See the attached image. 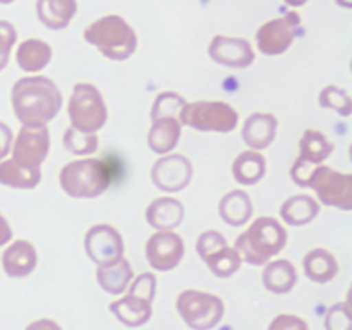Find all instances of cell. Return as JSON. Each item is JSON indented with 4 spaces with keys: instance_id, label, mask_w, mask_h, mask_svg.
I'll return each instance as SVG.
<instances>
[{
    "instance_id": "cell-16",
    "label": "cell",
    "mask_w": 352,
    "mask_h": 330,
    "mask_svg": "<svg viewBox=\"0 0 352 330\" xmlns=\"http://www.w3.org/2000/svg\"><path fill=\"white\" fill-rule=\"evenodd\" d=\"M213 62L230 69H246L254 62V50L244 38H232L217 34L208 47Z\"/></svg>"
},
{
    "instance_id": "cell-5",
    "label": "cell",
    "mask_w": 352,
    "mask_h": 330,
    "mask_svg": "<svg viewBox=\"0 0 352 330\" xmlns=\"http://www.w3.org/2000/svg\"><path fill=\"white\" fill-rule=\"evenodd\" d=\"M112 174L105 162L98 158H82L69 162L60 168L58 182L62 191L71 198H98L109 189Z\"/></svg>"
},
{
    "instance_id": "cell-41",
    "label": "cell",
    "mask_w": 352,
    "mask_h": 330,
    "mask_svg": "<svg viewBox=\"0 0 352 330\" xmlns=\"http://www.w3.org/2000/svg\"><path fill=\"white\" fill-rule=\"evenodd\" d=\"M337 3H339V6H342V7H346V9H351L352 0H337Z\"/></svg>"
},
{
    "instance_id": "cell-32",
    "label": "cell",
    "mask_w": 352,
    "mask_h": 330,
    "mask_svg": "<svg viewBox=\"0 0 352 330\" xmlns=\"http://www.w3.org/2000/svg\"><path fill=\"white\" fill-rule=\"evenodd\" d=\"M186 100L182 98L179 93L174 91H164L157 96L153 107H151V120L155 119H179L182 107L186 105Z\"/></svg>"
},
{
    "instance_id": "cell-30",
    "label": "cell",
    "mask_w": 352,
    "mask_h": 330,
    "mask_svg": "<svg viewBox=\"0 0 352 330\" xmlns=\"http://www.w3.org/2000/svg\"><path fill=\"white\" fill-rule=\"evenodd\" d=\"M299 151H301V155H299L298 160L306 162V164L322 165L332 155L333 144L320 131L308 129L299 141Z\"/></svg>"
},
{
    "instance_id": "cell-1",
    "label": "cell",
    "mask_w": 352,
    "mask_h": 330,
    "mask_svg": "<svg viewBox=\"0 0 352 330\" xmlns=\"http://www.w3.org/2000/svg\"><path fill=\"white\" fill-rule=\"evenodd\" d=\"M14 113L23 124H48L62 109V93L50 78L17 79L10 93Z\"/></svg>"
},
{
    "instance_id": "cell-40",
    "label": "cell",
    "mask_w": 352,
    "mask_h": 330,
    "mask_svg": "<svg viewBox=\"0 0 352 330\" xmlns=\"http://www.w3.org/2000/svg\"><path fill=\"white\" fill-rule=\"evenodd\" d=\"M309 0H285V3H287V6H291V7H301V6H305V3H308Z\"/></svg>"
},
{
    "instance_id": "cell-24",
    "label": "cell",
    "mask_w": 352,
    "mask_h": 330,
    "mask_svg": "<svg viewBox=\"0 0 352 330\" xmlns=\"http://www.w3.org/2000/svg\"><path fill=\"white\" fill-rule=\"evenodd\" d=\"M320 203L308 195H296L285 199L280 206V217L285 223L294 227L311 223L318 217Z\"/></svg>"
},
{
    "instance_id": "cell-20",
    "label": "cell",
    "mask_w": 352,
    "mask_h": 330,
    "mask_svg": "<svg viewBox=\"0 0 352 330\" xmlns=\"http://www.w3.org/2000/svg\"><path fill=\"white\" fill-rule=\"evenodd\" d=\"M78 12V0H36V14L48 30H64Z\"/></svg>"
},
{
    "instance_id": "cell-6",
    "label": "cell",
    "mask_w": 352,
    "mask_h": 330,
    "mask_svg": "<svg viewBox=\"0 0 352 330\" xmlns=\"http://www.w3.org/2000/svg\"><path fill=\"white\" fill-rule=\"evenodd\" d=\"M157 292V277L150 272L138 275L127 287V294L110 302V311L120 323L129 329L143 327L153 313V299Z\"/></svg>"
},
{
    "instance_id": "cell-42",
    "label": "cell",
    "mask_w": 352,
    "mask_h": 330,
    "mask_svg": "<svg viewBox=\"0 0 352 330\" xmlns=\"http://www.w3.org/2000/svg\"><path fill=\"white\" fill-rule=\"evenodd\" d=\"M14 0H0V3H3V6H6V3H12Z\"/></svg>"
},
{
    "instance_id": "cell-34",
    "label": "cell",
    "mask_w": 352,
    "mask_h": 330,
    "mask_svg": "<svg viewBox=\"0 0 352 330\" xmlns=\"http://www.w3.org/2000/svg\"><path fill=\"white\" fill-rule=\"evenodd\" d=\"M325 330H352L349 302H337L327 311Z\"/></svg>"
},
{
    "instance_id": "cell-22",
    "label": "cell",
    "mask_w": 352,
    "mask_h": 330,
    "mask_svg": "<svg viewBox=\"0 0 352 330\" xmlns=\"http://www.w3.org/2000/svg\"><path fill=\"white\" fill-rule=\"evenodd\" d=\"M150 133H148V146L157 155H168L174 151L181 140L182 126L179 119H155L151 120Z\"/></svg>"
},
{
    "instance_id": "cell-3",
    "label": "cell",
    "mask_w": 352,
    "mask_h": 330,
    "mask_svg": "<svg viewBox=\"0 0 352 330\" xmlns=\"http://www.w3.org/2000/svg\"><path fill=\"white\" fill-rule=\"evenodd\" d=\"M287 244V230L277 219L260 217L236 239L241 260L250 265H267Z\"/></svg>"
},
{
    "instance_id": "cell-38",
    "label": "cell",
    "mask_w": 352,
    "mask_h": 330,
    "mask_svg": "<svg viewBox=\"0 0 352 330\" xmlns=\"http://www.w3.org/2000/svg\"><path fill=\"white\" fill-rule=\"evenodd\" d=\"M24 330H62V327L58 325L55 320L40 318V320H34V322H31Z\"/></svg>"
},
{
    "instance_id": "cell-27",
    "label": "cell",
    "mask_w": 352,
    "mask_h": 330,
    "mask_svg": "<svg viewBox=\"0 0 352 330\" xmlns=\"http://www.w3.org/2000/svg\"><path fill=\"white\" fill-rule=\"evenodd\" d=\"M16 60L23 71L38 72L47 67L52 60V47L38 38L21 41L16 52Z\"/></svg>"
},
{
    "instance_id": "cell-14",
    "label": "cell",
    "mask_w": 352,
    "mask_h": 330,
    "mask_svg": "<svg viewBox=\"0 0 352 330\" xmlns=\"http://www.w3.org/2000/svg\"><path fill=\"white\" fill-rule=\"evenodd\" d=\"M192 179V164L188 157L168 153L158 158L151 168V181L160 191L179 192L189 186Z\"/></svg>"
},
{
    "instance_id": "cell-4",
    "label": "cell",
    "mask_w": 352,
    "mask_h": 330,
    "mask_svg": "<svg viewBox=\"0 0 352 330\" xmlns=\"http://www.w3.org/2000/svg\"><path fill=\"white\" fill-rule=\"evenodd\" d=\"M85 40L98 48L110 60L122 62L133 57L138 48V34L124 17L109 14L85 30Z\"/></svg>"
},
{
    "instance_id": "cell-10",
    "label": "cell",
    "mask_w": 352,
    "mask_h": 330,
    "mask_svg": "<svg viewBox=\"0 0 352 330\" xmlns=\"http://www.w3.org/2000/svg\"><path fill=\"white\" fill-rule=\"evenodd\" d=\"M196 251H198L199 258L208 265L212 274L220 278L232 277L243 263L236 248H230L226 237L219 230L203 232L196 243Z\"/></svg>"
},
{
    "instance_id": "cell-23",
    "label": "cell",
    "mask_w": 352,
    "mask_h": 330,
    "mask_svg": "<svg viewBox=\"0 0 352 330\" xmlns=\"http://www.w3.org/2000/svg\"><path fill=\"white\" fill-rule=\"evenodd\" d=\"M263 285L274 294H287L298 284V272L289 260H274L265 265Z\"/></svg>"
},
{
    "instance_id": "cell-29",
    "label": "cell",
    "mask_w": 352,
    "mask_h": 330,
    "mask_svg": "<svg viewBox=\"0 0 352 330\" xmlns=\"http://www.w3.org/2000/svg\"><path fill=\"white\" fill-rule=\"evenodd\" d=\"M41 168H24L12 158L0 162V184L12 189H33L40 184Z\"/></svg>"
},
{
    "instance_id": "cell-8",
    "label": "cell",
    "mask_w": 352,
    "mask_h": 330,
    "mask_svg": "<svg viewBox=\"0 0 352 330\" xmlns=\"http://www.w3.org/2000/svg\"><path fill=\"white\" fill-rule=\"evenodd\" d=\"M179 122L201 133H230L239 124V113L226 102H192L182 107Z\"/></svg>"
},
{
    "instance_id": "cell-15",
    "label": "cell",
    "mask_w": 352,
    "mask_h": 330,
    "mask_svg": "<svg viewBox=\"0 0 352 330\" xmlns=\"http://www.w3.org/2000/svg\"><path fill=\"white\" fill-rule=\"evenodd\" d=\"M86 254L96 265H109L124 256V239L119 230L109 223L93 226L85 237Z\"/></svg>"
},
{
    "instance_id": "cell-12",
    "label": "cell",
    "mask_w": 352,
    "mask_h": 330,
    "mask_svg": "<svg viewBox=\"0 0 352 330\" xmlns=\"http://www.w3.org/2000/svg\"><path fill=\"white\" fill-rule=\"evenodd\" d=\"M299 24H301V17L298 12H287L284 17H275L265 23L256 33L258 50L268 57L287 52L294 41L296 28Z\"/></svg>"
},
{
    "instance_id": "cell-2",
    "label": "cell",
    "mask_w": 352,
    "mask_h": 330,
    "mask_svg": "<svg viewBox=\"0 0 352 330\" xmlns=\"http://www.w3.org/2000/svg\"><path fill=\"white\" fill-rule=\"evenodd\" d=\"M292 181L301 188H311L320 201L327 206L352 210V175L333 170L329 165H313L296 160L292 165Z\"/></svg>"
},
{
    "instance_id": "cell-18",
    "label": "cell",
    "mask_w": 352,
    "mask_h": 330,
    "mask_svg": "<svg viewBox=\"0 0 352 330\" xmlns=\"http://www.w3.org/2000/svg\"><path fill=\"white\" fill-rule=\"evenodd\" d=\"M277 117L274 113H251L243 124V140L250 150L261 151L274 143L277 136Z\"/></svg>"
},
{
    "instance_id": "cell-19",
    "label": "cell",
    "mask_w": 352,
    "mask_h": 330,
    "mask_svg": "<svg viewBox=\"0 0 352 330\" xmlns=\"http://www.w3.org/2000/svg\"><path fill=\"white\" fill-rule=\"evenodd\" d=\"M184 206L172 196L153 199L146 208V220L157 230H174L184 220Z\"/></svg>"
},
{
    "instance_id": "cell-31",
    "label": "cell",
    "mask_w": 352,
    "mask_h": 330,
    "mask_svg": "<svg viewBox=\"0 0 352 330\" xmlns=\"http://www.w3.org/2000/svg\"><path fill=\"white\" fill-rule=\"evenodd\" d=\"M62 144L69 153L78 155V157H88L98 150L100 141L96 134L81 133V131H76L74 127L69 126L65 129L64 138H62Z\"/></svg>"
},
{
    "instance_id": "cell-17",
    "label": "cell",
    "mask_w": 352,
    "mask_h": 330,
    "mask_svg": "<svg viewBox=\"0 0 352 330\" xmlns=\"http://www.w3.org/2000/svg\"><path fill=\"white\" fill-rule=\"evenodd\" d=\"M38 253L36 248L30 241H14L3 250L2 268L6 275L12 278L28 277L36 268Z\"/></svg>"
},
{
    "instance_id": "cell-33",
    "label": "cell",
    "mask_w": 352,
    "mask_h": 330,
    "mask_svg": "<svg viewBox=\"0 0 352 330\" xmlns=\"http://www.w3.org/2000/svg\"><path fill=\"white\" fill-rule=\"evenodd\" d=\"M320 107L323 109H332L336 110L337 113H340L342 117L351 116L352 110V100L351 96L347 95L346 89L339 88V86H325V88L320 91Z\"/></svg>"
},
{
    "instance_id": "cell-26",
    "label": "cell",
    "mask_w": 352,
    "mask_h": 330,
    "mask_svg": "<svg viewBox=\"0 0 352 330\" xmlns=\"http://www.w3.org/2000/svg\"><path fill=\"white\" fill-rule=\"evenodd\" d=\"M302 267H305V274L308 275L309 280L316 282V284H327L339 274V263H337L336 256L323 248H315L309 251L302 260Z\"/></svg>"
},
{
    "instance_id": "cell-39",
    "label": "cell",
    "mask_w": 352,
    "mask_h": 330,
    "mask_svg": "<svg viewBox=\"0 0 352 330\" xmlns=\"http://www.w3.org/2000/svg\"><path fill=\"white\" fill-rule=\"evenodd\" d=\"M12 227H10V223L7 222L6 217L0 213V248L2 246H7V244L10 243V239H12Z\"/></svg>"
},
{
    "instance_id": "cell-36",
    "label": "cell",
    "mask_w": 352,
    "mask_h": 330,
    "mask_svg": "<svg viewBox=\"0 0 352 330\" xmlns=\"http://www.w3.org/2000/svg\"><path fill=\"white\" fill-rule=\"evenodd\" d=\"M268 330H309V325L298 315H277L268 325Z\"/></svg>"
},
{
    "instance_id": "cell-21",
    "label": "cell",
    "mask_w": 352,
    "mask_h": 330,
    "mask_svg": "<svg viewBox=\"0 0 352 330\" xmlns=\"http://www.w3.org/2000/svg\"><path fill=\"white\" fill-rule=\"evenodd\" d=\"M134 278V270L126 258L112 261L109 265H100L96 268V280L100 287L105 292L113 296H119L127 291L129 284Z\"/></svg>"
},
{
    "instance_id": "cell-35",
    "label": "cell",
    "mask_w": 352,
    "mask_h": 330,
    "mask_svg": "<svg viewBox=\"0 0 352 330\" xmlns=\"http://www.w3.org/2000/svg\"><path fill=\"white\" fill-rule=\"evenodd\" d=\"M17 41V31L9 21H0V71L9 62V55Z\"/></svg>"
},
{
    "instance_id": "cell-37",
    "label": "cell",
    "mask_w": 352,
    "mask_h": 330,
    "mask_svg": "<svg viewBox=\"0 0 352 330\" xmlns=\"http://www.w3.org/2000/svg\"><path fill=\"white\" fill-rule=\"evenodd\" d=\"M12 141H14L12 129H10L6 122L0 120V162L7 158L10 148H12Z\"/></svg>"
},
{
    "instance_id": "cell-25",
    "label": "cell",
    "mask_w": 352,
    "mask_h": 330,
    "mask_svg": "<svg viewBox=\"0 0 352 330\" xmlns=\"http://www.w3.org/2000/svg\"><path fill=\"white\" fill-rule=\"evenodd\" d=\"M219 212L223 222L232 227H241L253 215V203L246 191L234 189L220 199Z\"/></svg>"
},
{
    "instance_id": "cell-13",
    "label": "cell",
    "mask_w": 352,
    "mask_h": 330,
    "mask_svg": "<svg viewBox=\"0 0 352 330\" xmlns=\"http://www.w3.org/2000/svg\"><path fill=\"white\" fill-rule=\"evenodd\" d=\"M146 260L157 272L174 270L182 261L186 253L184 241L174 230H157V234L146 241Z\"/></svg>"
},
{
    "instance_id": "cell-9",
    "label": "cell",
    "mask_w": 352,
    "mask_h": 330,
    "mask_svg": "<svg viewBox=\"0 0 352 330\" xmlns=\"http://www.w3.org/2000/svg\"><path fill=\"white\" fill-rule=\"evenodd\" d=\"M182 322L192 330H212L222 322L226 305L215 294L188 289L177 296L175 301Z\"/></svg>"
},
{
    "instance_id": "cell-7",
    "label": "cell",
    "mask_w": 352,
    "mask_h": 330,
    "mask_svg": "<svg viewBox=\"0 0 352 330\" xmlns=\"http://www.w3.org/2000/svg\"><path fill=\"white\" fill-rule=\"evenodd\" d=\"M71 127L86 134H96L109 119V109L103 95L89 82H78L67 105Z\"/></svg>"
},
{
    "instance_id": "cell-11",
    "label": "cell",
    "mask_w": 352,
    "mask_h": 330,
    "mask_svg": "<svg viewBox=\"0 0 352 330\" xmlns=\"http://www.w3.org/2000/svg\"><path fill=\"white\" fill-rule=\"evenodd\" d=\"M12 160L24 168H41L50 153V131L47 124H23L12 141Z\"/></svg>"
},
{
    "instance_id": "cell-28",
    "label": "cell",
    "mask_w": 352,
    "mask_h": 330,
    "mask_svg": "<svg viewBox=\"0 0 352 330\" xmlns=\"http://www.w3.org/2000/svg\"><path fill=\"white\" fill-rule=\"evenodd\" d=\"M265 174H267V160L260 151H243L232 164L234 179L243 186L258 184Z\"/></svg>"
}]
</instances>
